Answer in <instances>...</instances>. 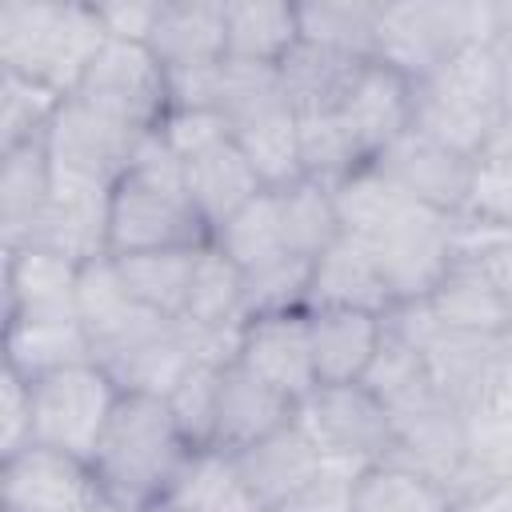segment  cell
<instances>
[{
    "label": "cell",
    "instance_id": "6da1fadb",
    "mask_svg": "<svg viewBox=\"0 0 512 512\" xmlns=\"http://www.w3.org/2000/svg\"><path fill=\"white\" fill-rule=\"evenodd\" d=\"M212 232L184 188V164L156 132H144L128 168L108 188V252H160L204 248Z\"/></svg>",
    "mask_w": 512,
    "mask_h": 512
},
{
    "label": "cell",
    "instance_id": "7a4b0ae2",
    "mask_svg": "<svg viewBox=\"0 0 512 512\" xmlns=\"http://www.w3.org/2000/svg\"><path fill=\"white\" fill-rule=\"evenodd\" d=\"M196 448L172 420L164 396L120 392L112 420L92 452L96 480L120 512H156Z\"/></svg>",
    "mask_w": 512,
    "mask_h": 512
},
{
    "label": "cell",
    "instance_id": "3957f363",
    "mask_svg": "<svg viewBox=\"0 0 512 512\" xmlns=\"http://www.w3.org/2000/svg\"><path fill=\"white\" fill-rule=\"evenodd\" d=\"M508 116L504 100V56L496 44H464L436 72L416 84L412 128L464 152L480 156L488 132Z\"/></svg>",
    "mask_w": 512,
    "mask_h": 512
},
{
    "label": "cell",
    "instance_id": "277c9868",
    "mask_svg": "<svg viewBox=\"0 0 512 512\" xmlns=\"http://www.w3.org/2000/svg\"><path fill=\"white\" fill-rule=\"evenodd\" d=\"M96 4H28L8 0L0 8V64L4 72L40 80L68 96L88 60L104 44Z\"/></svg>",
    "mask_w": 512,
    "mask_h": 512
},
{
    "label": "cell",
    "instance_id": "5b68a950",
    "mask_svg": "<svg viewBox=\"0 0 512 512\" xmlns=\"http://www.w3.org/2000/svg\"><path fill=\"white\" fill-rule=\"evenodd\" d=\"M296 424L324 464L364 472L388 460L396 428L388 404L368 384H316L296 404Z\"/></svg>",
    "mask_w": 512,
    "mask_h": 512
},
{
    "label": "cell",
    "instance_id": "8992f818",
    "mask_svg": "<svg viewBox=\"0 0 512 512\" xmlns=\"http://www.w3.org/2000/svg\"><path fill=\"white\" fill-rule=\"evenodd\" d=\"M28 384H32V444H48L80 460H92L112 420V408L124 392L116 376L100 360H84L36 376Z\"/></svg>",
    "mask_w": 512,
    "mask_h": 512
},
{
    "label": "cell",
    "instance_id": "52a82bcc",
    "mask_svg": "<svg viewBox=\"0 0 512 512\" xmlns=\"http://www.w3.org/2000/svg\"><path fill=\"white\" fill-rule=\"evenodd\" d=\"M68 96L132 132H156L168 116V68L148 44L108 36Z\"/></svg>",
    "mask_w": 512,
    "mask_h": 512
},
{
    "label": "cell",
    "instance_id": "ba28073f",
    "mask_svg": "<svg viewBox=\"0 0 512 512\" xmlns=\"http://www.w3.org/2000/svg\"><path fill=\"white\" fill-rule=\"evenodd\" d=\"M452 220L456 216L412 200L384 232H376L368 240L396 304L428 300L436 292V284L448 276V268H452Z\"/></svg>",
    "mask_w": 512,
    "mask_h": 512
},
{
    "label": "cell",
    "instance_id": "9c48e42d",
    "mask_svg": "<svg viewBox=\"0 0 512 512\" xmlns=\"http://www.w3.org/2000/svg\"><path fill=\"white\" fill-rule=\"evenodd\" d=\"M92 460L28 444L0 460V512H80L104 504Z\"/></svg>",
    "mask_w": 512,
    "mask_h": 512
},
{
    "label": "cell",
    "instance_id": "30bf717a",
    "mask_svg": "<svg viewBox=\"0 0 512 512\" xmlns=\"http://www.w3.org/2000/svg\"><path fill=\"white\" fill-rule=\"evenodd\" d=\"M140 136L144 132H132L124 124L92 112L76 96H64L48 132H44V148H48V160H52L56 176L112 188L116 176L128 168L132 148L140 144Z\"/></svg>",
    "mask_w": 512,
    "mask_h": 512
},
{
    "label": "cell",
    "instance_id": "8fae6325",
    "mask_svg": "<svg viewBox=\"0 0 512 512\" xmlns=\"http://www.w3.org/2000/svg\"><path fill=\"white\" fill-rule=\"evenodd\" d=\"M408 200L416 204H428L436 212H448V216H460L464 204H468V192H472V172H476V160L408 128L404 136H396L376 160H372Z\"/></svg>",
    "mask_w": 512,
    "mask_h": 512
},
{
    "label": "cell",
    "instance_id": "7c38bea8",
    "mask_svg": "<svg viewBox=\"0 0 512 512\" xmlns=\"http://www.w3.org/2000/svg\"><path fill=\"white\" fill-rule=\"evenodd\" d=\"M240 368H248L268 388L284 392L292 404H300L316 388V364H312V336H308V312H268L252 316L240 328L236 356Z\"/></svg>",
    "mask_w": 512,
    "mask_h": 512
},
{
    "label": "cell",
    "instance_id": "4fadbf2b",
    "mask_svg": "<svg viewBox=\"0 0 512 512\" xmlns=\"http://www.w3.org/2000/svg\"><path fill=\"white\" fill-rule=\"evenodd\" d=\"M336 112L348 124V132L356 136L360 152L368 160H376L396 136H404L412 128L416 84L384 60H364V68L356 72V80Z\"/></svg>",
    "mask_w": 512,
    "mask_h": 512
},
{
    "label": "cell",
    "instance_id": "5bb4252c",
    "mask_svg": "<svg viewBox=\"0 0 512 512\" xmlns=\"http://www.w3.org/2000/svg\"><path fill=\"white\" fill-rule=\"evenodd\" d=\"M248 496L256 508H288L324 468V456L312 448V440L300 432V424H284L272 436L248 444L232 456Z\"/></svg>",
    "mask_w": 512,
    "mask_h": 512
},
{
    "label": "cell",
    "instance_id": "9a60e30c",
    "mask_svg": "<svg viewBox=\"0 0 512 512\" xmlns=\"http://www.w3.org/2000/svg\"><path fill=\"white\" fill-rule=\"evenodd\" d=\"M304 308H360L388 316L396 308L388 280L376 264V252L368 240L340 232L316 260L308 276V300Z\"/></svg>",
    "mask_w": 512,
    "mask_h": 512
},
{
    "label": "cell",
    "instance_id": "2e32d148",
    "mask_svg": "<svg viewBox=\"0 0 512 512\" xmlns=\"http://www.w3.org/2000/svg\"><path fill=\"white\" fill-rule=\"evenodd\" d=\"M316 384H360L380 352L384 316L360 308H304Z\"/></svg>",
    "mask_w": 512,
    "mask_h": 512
},
{
    "label": "cell",
    "instance_id": "e0dca14e",
    "mask_svg": "<svg viewBox=\"0 0 512 512\" xmlns=\"http://www.w3.org/2000/svg\"><path fill=\"white\" fill-rule=\"evenodd\" d=\"M296 420V404L268 388L264 380H256L248 368H240L236 360L224 364V380H220V408H216V428H212V444L216 452H244L248 444L272 436L276 428Z\"/></svg>",
    "mask_w": 512,
    "mask_h": 512
},
{
    "label": "cell",
    "instance_id": "ac0fdd59",
    "mask_svg": "<svg viewBox=\"0 0 512 512\" xmlns=\"http://www.w3.org/2000/svg\"><path fill=\"white\" fill-rule=\"evenodd\" d=\"M76 272L80 264L44 248L4 252V296H8L4 316L8 320H72Z\"/></svg>",
    "mask_w": 512,
    "mask_h": 512
},
{
    "label": "cell",
    "instance_id": "d6986e66",
    "mask_svg": "<svg viewBox=\"0 0 512 512\" xmlns=\"http://www.w3.org/2000/svg\"><path fill=\"white\" fill-rule=\"evenodd\" d=\"M184 188H188L196 212L204 216L208 232H216L228 216H236L248 200H256L264 192L256 168L248 164V156L240 152V144L232 136L184 160Z\"/></svg>",
    "mask_w": 512,
    "mask_h": 512
},
{
    "label": "cell",
    "instance_id": "ffe728a7",
    "mask_svg": "<svg viewBox=\"0 0 512 512\" xmlns=\"http://www.w3.org/2000/svg\"><path fill=\"white\" fill-rule=\"evenodd\" d=\"M52 160L40 140L4 148V168H0V236H4V252H16L32 240L36 220L44 216L48 200H52Z\"/></svg>",
    "mask_w": 512,
    "mask_h": 512
},
{
    "label": "cell",
    "instance_id": "44dd1931",
    "mask_svg": "<svg viewBox=\"0 0 512 512\" xmlns=\"http://www.w3.org/2000/svg\"><path fill=\"white\" fill-rule=\"evenodd\" d=\"M152 56L172 68H200L228 56L224 48V4L208 0H160L152 36Z\"/></svg>",
    "mask_w": 512,
    "mask_h": 512
},
{
    "label": "cell",
    "instance_id": "7402d4cb",
    "mask_svg": "<svg viewBox=\"0 0 512 512\" xmlns=\"http://www.w3.org/2000/svg\"><path fill=\"white\" fill-rule=\"evenodd\" d=\"M180 320L212 340H232V344L240 340V328L248 320V284H244V272L216 244H204L196 260Z\"/></svg>",
    "mask_w": 512,
    "mask_h": 512
},
{
    "label": "cell",
    "instance_id": "603a6c76",
    "mask_svg": "<svg viewBox=\"0 0 512 512\" xmlns=\"http://www.w3.org/2000/svg\"><path fill=\"white\" fill-rule=\"evenodd\" d=\"M360 68H364V60L332 52V48L312 44V40H296V48L276 64L284 100L292 104L296 116L336 112Z\"/></svg>",
    "mask_w": 512,
    "mask_h": 512
},
{
    "label": "cell",
    "instance_id": "cb8c5ba5",
    "mask_svg": "<svg viewBox=\"0 0 512 512\" xmlns=\"http://www.w3.org/2000/svg\"><path fill=\"white\" fill-rule=\"evenodd\" d=\"M424 304L444 332L504 336L512 328V296H504L492 280H484L480 272H472L464 264H452L448 276L436 284V292Z\"/></svg>",
    "mask_w": 512,
    "mask_h": 512
},
{
    "label": "cell",
    "instance_id": "d4e9b609",
    "mask_svg": "<svg viewBox=\"0 0 512 512\" xmlns=\"http://www.w3.org/2000/svg\"><path fill=\"white\" fill-rule=\"evenodd\" d=\"M300 40V12L284 0H232L224 4V48L232 60L280 64Z\"/></svg>",
    "mask_w": 512,
    "mask_h": 512
},
{
    "label": "cell",
    "instance_id": "484cf974",
    "mask_svg": "<svg viewBox=\"0 0 512 512\" xmlns=\"http://www.w3.org/2000/svg\"><path fill=\"white\" fill-rule=\"evenodd\" d=\"M4 352H8V368L20 372L24 380L96 360V344L76 316L72 320H8Z\"/></svg>",
    "mask_w": 512,
    "mask_h": 512
},
{
    "label": "cell",
    "instance_id": "4316f807",
    "mask_svg": "<svg viewBox=\"0 0 512 512\" xmlns=\"http://www.w3.org/2000/svg\"><path fill=\"white\" fill-rule=\"evenodd\" d=\"M204 248H160V252H128L116 256V268L124 276L128 296L168 320L184 316L188 304V288H192V272Z\"/></svg>",
    "mask_w": 512,
    "mask_h": 512
},
{
    "label": "cell",
    "instance_id": "83f0119b",
    "mask_svg": "<svg viewBox=\"0 0 512 512\" xmlns=\"http://www.w3.org/2000/svg\"><path fill=\"white\" fill-rule=\"evenodd\" d=\"M160 508L168 512H256V500L248 496L228 452L196 448L188 464L180 468V476L172 480Z\"/></svg>",
    "mask_w": 512,
    "mask_h": 512
},
{
    "label": "cell",
    "instance_id": "f1b7e54d",
    "mask_svg": "<svg viewBox=\"0 0 512 512\" xmlns=\"http://www.w3.org/2000/svg\"><path fill=\"white\" fill-rule=\"evenodd\" d=\"M356 512H456V496L420 468L380 460L356 476Z\"/></svg>",
    "mask_w": 512,
    "mask_h": 512
},
{
    "label": "cell",
    "instance_id": "f546056e",
    "mask_svg": "<svg viewBox=\"0 0 512 512\" xmlns=\"http://www.w3.org/2000/svg\"><path fill=\"white\" fill-rule=\"evenodd\" d=\"M144 312L148 308H140L128 296L124 276H120L112 252L80 264V272H76V316L88 328V336H92L96 348L108 344V340H116L120 332H128Z\"/></svg>",
    "mask_w": 512,
    "mask_h": 512
},
{
    "label": "cell",
    "instance_id": "4dcf8cb0",
    "mask_svg": "<svg viewBox=\"0 0 512 512\" xmlns=\"http://www.w3.org/2000/svg\"><path fill=\"white\" fill-rule=\"evenodd\" d=\"M212 244L240 272H256V268H268V264L292 256L288 252V240H284V220H280V196H276V188H264L236 216H228L212 232Z\"/></svg>",
    "mask_w": 512,
    "mask_h": 512
},
{
    "label": "cell",
    "instance_id": "1f68e13d",
    "mask_svg": "<svg viewBox=\"0 0 512 512\" xmlns=\"http://www.w3.org/2000/svg\"><path fill=\"white\" fill-rule=\"evenodd\" d=\"M232 140L240 144V152L248 156V164L256 168L264 188H288L304 176V168H300V128H296V112L288 104L244 120L240 128H232Z\"/></svg>",
    "mask_w": 512,
    "mask_h": 512
},
{
    "label": "cell",
    "instance_id": "d6a6232c",
    "mask_svg": "<svg viewBox=\"0 0 512 512\" xmlns=\"http://www.w3.org/2000/svg\"><path fill=\"white\" fill-rule=\"evenodd\" d=\"M296 12H300V40L324 44L356 60H376V32H380L384 4L316 0V4H296Z\"/></svg>",
    "mask_w": 512,
    "mask_h": 512
},
{
    "label": "cell",
    "instance_id": "836d02e7",
    "mask_svg": "<svg viewBox=\"0 0 512 512\" xmlns=\"http://www.w3.org/2000/svg\"><path fill=\"white\" fill-rule=\"evenodd\" d=\"M332 204H336V216H340V232L360 236V240H372V236L384 232L412 200L368 160L364 168H356L352 176H344V180L332 188Z\"/></svg>",
    "mask_w": 512,
    "mask_h": 512
},
{
    "label": "cell",
    "instance_id": "e575fe53",
    "mask_svg": "<svg viewBox=\"0 0 512 512\" xmlns=\"http://www.w3.org/2000/svg\"><path fill=\"white\" fill-rule=\"evenodd\" d=\"M280 196V220H284V240L288 252L300 260H316L336 236H340V216L332 204V188L300 176L288 188H276Z\"/></svg>",
    "mask_w": 512,
    "mask_h": 512
},
{
    "label": "cell",
    "instance_id": "d590c367",
    "mask_svg": "<svg viewBox=\"0 0 512 512\" xmlns=\"http://www.w3.org/2000/svg\"><path fill=\"white\" fill-rule=\"evenodd\" d=\"M296 128H300V168L308 180L336 188L344 176H352L356 168L368 164V156L360 152V144L348 132V124L340 120V112L296 116Z\"/></svg>",
    "mask_w": 512,
    "mask_h": 512
},
{
    "label": "cell",
    "instance_id": "8d00e7d4",
    "mask_svg": "<svg viewBox=\"0 0 512 512\" xmlns=\"http://www.w3.org/2000/svg\"><path fill=\"white\" fill-rule=\"evenodd\" d=\"M452 264H464L512 296V224H492L476 216L452 220Z\"/></svg>",
    "mask_w": 512,
    "mask_h": 512
},
{
    "label": "cell",
    "instance_id": "74e56055",
    "mask_svg": "<svg viewBox=\"0 0 512 512\" xmlns=\"http://www.w3.org/2000/svg\"><path fill=\"white\" fill-rule=\"evenodd\" d=\"M224 364H228V360H196V364L184 372V380L168 392L172 420H176V428L184 432V440H188L192 448H208V444H212Z\"/></svg>",
    "mask_w": 512,
    "mask_h": 512
},
{
    "label": "cell",
    "instance_id": "f35d334b",
    "mask_svg": "<svg viewBox=\"0 0 512 512\" xmlns=\"http://www.w3.org/2000/svg\"><path fill=\"white\" fill-rule=\"evenodd\" d=\"M60 92L40 84V80H28V76H16V72H4V84H0V132H4V148H16V144H28V140H40L60 108Z\"/></svg>",
    "mask_w": 512,
    "mask_h": 512
},
{
    "label": "cell",
    "instance_id": "ab89813d",
    "mask_svg": "<svg viewBox=\"0 0 512 512\" xmlns=\"http://www.w3.org/2000/svg\"><path fill=\"white\" fill-rule=\"evenodd\" d=\"M308 276H312V260L300 256H284L268 268L244 272L248 284V320L252 316H268V312H296L308 300Z\"/></svg>",
    "mask_w": 512,
    "mask_h": 512
},
{
    "label": "cell",
    "instance_id": "60d3db41",
    "mask_svg": "<svg viewBox=\"0 0 512 512\" xmlns=\"http://www.w3.org/2000/svg\"><path fill=\"white\" fill-rule=\"evenodd\" d=\"M160 136L168 140V148H172V152L180 156V164H184L188 156H196V152H204V148L228 140L232 128H228V120H224L220 112H212V108H192V112L172 108V112L164 116V124H160Z\"/></svg>",
    "mask_w": 512,
    "mask_h": 512
},
{
    "label": "cell",
    "instance_id": "b9f144b4",
    "mask_svg": "<svg viewBox=\"0 0 512 512\" xmlns=\"http://www.w3.org/2000/svg\"><path fill=\"white\" fill-rule=\"evenodd\" d=\"M32 444V384L4 364L0 376V460Z\"/></svg>",
    "mask_w": 512,
    "mask_h": 512
},
{
    "label": "cell",
    "instance_id": "7bdbcfd3",
    "mask_svg": "<svg viewBox=\"0 0 512 512\" xmlns=\"http://www.w3.org/2000/svg\"><path fill=\"white\" fill-rule=\"evenodd\" d=\"M464 216L492 220V224H512V168H484V164H476Z\"/></svg>",
    "mask_w": 512,
    "mask_h": 512
},
{
    "label": "cell",
    "instance_id": "ee69618b",
    "mask_svg": "<svg viewBox=\"0 0 512 512\" xmlns=\"http://www.w3.org/2000/svg\"><path fill=\"white\" fill-rule=\"evenodd\" d=\"M356 476L348 468L324 464L320 476L288 504L292 512H356Z\"/></svg>",
    "mask_w": 512,
    "mask_h": 512
},
{
    "label": "cell",
    "instance_id": "f6af8a7d",
    "mask_svg": "<svg viewBox=\"0 0 512 512\" xmlns=\"http://www.w3.org/2000/svg\"><path fill=\"white\" fill-rule=\"evenodd\" d=\"M156 12H160V0H128V4H96V16L104 24V36L112 40H136V44H148L152 36V24H156Z\"/></svg>",
    "mask_w": 512,
    "mask_h": 512
},
{
    "label": "cell",
    "instance_id": "bcb514c9",
    "mask_svg": "<svg viewBox=\"0 0 512 512\" xmlns=\"http://www.w3.org/2000/svg\"><path fill=\"white\" fill-rule=\"evenodd\" d=\"M456 512H512V476H496L456 496Z\"/></svg>",
    "mask_w": 512,
    "mask_h": 512
},
{
    "label": "cell",
    "instance_id": "7dc6e473",
    "mask_svg": "<svg viewBox=\"0 0 512 512\" xmlns=\"http://www.w3.org/2000/svg\"><path fill=\"white\" fill-rule=\"evenodd\" d=\"M476 164H484V168H512V112L488 132Z\"/></svg>",
    "mask_w": 512,
    "mask_h": 512
},
{
    "label": "cell",
    "instance_id": "c3c4849f",
    "mask_svg": "<svg viewBox=\"0 0 512 512\" xmlns=\"http://www.w3.org/2000/svg\"><path fill=\"white\" fill-rule=\"evenodd\" d=\"M80 512H120L112 500H104V504H92V508H80Z\"/></svg>",
    "mask_w": 512,
    "mask_h": 512
},
{
    "label": "cell",
    "instance_id": "681fc988",
    "mask_svg": "<svg viewBox=\"0 0 512 512\" xmlns=\"http://www.w3.org/2000/svg\"><path fill=\"white\" fill-rule=\"evenodd\" d=\"M256 512H292V508H256Z\"/></svg>",
    "mask_w": 512,
    "mask_h": 512
},
{
    "label": "cell",
    "instance_id": "f907efd6",
    "mask_svg": "<svg viewBox=\"0 0 512 512\" xmlns=\"http://www.w3.org/2000/svg\"><path fill=\"white\" fill-rule=\"evenodd\" d=\"M156 512H168V508H156Z\"/></svg>",
    "mask_w": 512,
    "mask_h": 512
}]
</instances>
